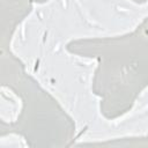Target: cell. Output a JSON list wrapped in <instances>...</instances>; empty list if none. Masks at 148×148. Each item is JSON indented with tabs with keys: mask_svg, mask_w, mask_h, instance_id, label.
<instances>
[{
	"mask_svg": "<svg viewBox=\"0 0 148 148\" xmlns=\"http://www.w3.org/2000/svg\"><path fill=\"white\" fill-rule=\"evenodd\" d=\"M132 1H134V2H136V3H146L148 0H132Z\"/></svg>",
	"mask_w": 148,
	"mask_h": 148,
	"instance_id": "cell-3",
	"label": "cell"
},
{
	"mask_svg": "<svg viewBox=\"0 0 148 148\" xmlns=\"http://www.w3.org/2000/svg\"><path fill=\"white\" fill-rule=\"evenodd\" d=\"M47 0H1V50H6L16 27L30 14L32 3Z\"/></svg>",
	"mask_w": 148,
	"mask_h": 148,
	"instance_id": "cell-2",
	"label": "cell"
},
{
	"mask_svg": "<svg viewBox=\"0 0 148 148\" xmlns=\"http://www.w3.org/2000/svg\"><path fill=\"white\" fill-rule=\"evenodd\" d=\"M66 50L98 60L91 88L101 98V113L108 119L128 112L148 87V16L132 32L71 40Z\"/></svg>",
	"mask_w": 148,
	"mask_h": 148,
	"instance_id": "cell-1",
	"label": "cell"
}]
</instances>
